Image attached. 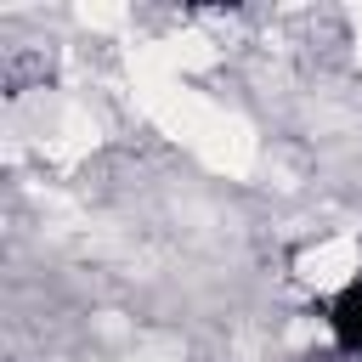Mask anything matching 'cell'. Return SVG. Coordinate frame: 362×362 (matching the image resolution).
I'll list each match as a JSON object with an SVG mask.
<instances>
[{"instance_id": "obj_1", "label": "cell", "mask_w": 362, "mask_h": 362, "mask_svg": "<svg viewBox=\"0 0 362 362\" xmlns=\"http://www.w3.org/2000/svg\"><path fill=\"white\" fill-rule=\"evenodd\" d=\"M328 328H334V339H339L351 356H362V277L345 283V288L334 294V305H328Z\"/></svg>"}]
</instances>
